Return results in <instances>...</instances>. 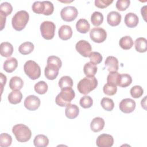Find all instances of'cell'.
I'll return each mask as SVG.
<instances>
[{
  "instance_id": "1",
  "label": "cell",
  "mask_w": 147,
  "mask_h": 147,
  "mask_svg": "<svg viewBox=\"0 0 147 147\" xmlns=\"http://www.w3.org/2000/svg\"><path fill=\"white\" fill-rule=\"evenodd\" d=\"M75 96V91L71 87L61 88V91L56 97V103L61 107L67 106L71 103L72 99H74Z\"/></svg>"
},
{
  "instance_id": "2",
  "label": "cell",
  "mask_w": 147,
  "mask_h": 147,
  "mask_svg": "<svg viewBox=\"0 0 147 147\" xmlns=\"http://www.w3.org/2000/svg\"><path fill=\"white\" fill-rule=\"evenodd\" d=\"M12 132L16 140L20 142H27L32 136V131L30 129L25 125L21 123L14 125L12 128Z\"/></svg>"
},
{
  "instance_id": "3",
  "label": "cell",
  "mask_w": 147,
  "mask_h": 147,
  "mask_svg": "<svg viewBox=\"0 0 147 147\" xmlns=\"http://www.w3.org/2000/svg\"><path fill=\"white\" fill-rule=\"evenodd\" d=\"M97 86L98 80L95 77L86 76L79 82L77 88L80 93L86 95L94 90Z\"/></svg>"
},
{
  "instance_id": "4",
  "label": "cell",
  "mask_w": 147,
  "mask_h": 147,
  "mask_svg": "<svg viewBox=\"0 0 147 147\" xmlns=\"http://www.w3.org/2000/svg\"><path fill=\"white\" fill-rule=\"evenodd\" d=\"M29 18V16L26 11L20 10L17 11L11 20L13 28L17 31L22 30L26 26Z\"/></svg>"
},
{
  "instance_id": "5",
  "label": "cell",
  "mask_w": 147,
  "mask_h": 147,
  "mask_svg": "<svg viewBox=\"0 0 147 147\" xmlns=\"http://www.w3.org/2000/svg\"><path fill=\"white\" fill-rule=\"evenodd\" d=\"M24 70L25 74L32 80H36L41 75V69L37 63L33 60H28L24 64Z\"/></svg>"
},
{
  "instance_id": "6",
  "label": "cell",
  "mask_w": 147,
  "mask_h": 147,
  "mask_svg": "<svg viewBox=\"0 0 147 147\" xmlns=\"http://www.w3.org/2000/svg\"><path fill=\"white\" fill-rule=\"evenodd\" d=\"M55 24L49 21L42 22L40 25V31L42 37L46 40H51L53 38L55 32Z\"/></svg>"
},
{
  "instance_id": "7",
  "label": "cell",
  "mask_w": 147,
  "mask_h": 147,
  "mask_svg": "<svg viewBox=\"0 0 147 147\" xmlns=\"http://www.w3.org/2000/svg\"><path fill=\"white\" fill-rule=\"evenodd\" d=\"M78 11L76 8L72 6H66L61 10L60 16L63 20L66 22L74 21L78 16Z\"/></svg>"
},
{
  "instance_id": "8",
  "label": "cell",
  "mask_w": 147,
  "mask_h": 147,
  "mask_svg": "<svg viewBox=\"0 0 147 147\" xmlns=\"http://www.w3.org/2000/svg\"><path fill=\"white\" fill-rule=\"evenodd\" d=\"M90 38L95 42H103L107 37V33L106 30L100 27L93 28L90 32Z\"/></svg>"
},
{
  "instance_id": "9",
  "label": "cell",
  "mask_w": 147,
  "mask_h": 147,
  "mask_svg": "<svg viewBox=\"0 0 147 147\" xmlns=\"http://www.w3.org/2000/svg\"><path fill=\"white\" fill-rule=\"evenodd\" d=\"M76 50L83 57H89L92 51L91 44L87 41L81 40L79 41L75 45Z\"/></svg>"
},
{
  "instance_id": "10",
  "label": "cell",
  "mask_w": 147,
  "mask_h": 147,
  "mask_svg": "<svg viewBox=\"0 0 147 147\" xmlns=\"http://www.w3.org/2000/svg\"><path fill=\"white\" fill-rule=\"evenodd\" d=\"M60 67L56 64L51 63H47L44 69V74L46 78L49 80H54L59 74Z\"/></svg>"
},
{
  "instance_id": "11",
  "label": "cell",
  "mask_w": 147,
  "mask_h": 147,
  "mask_svg": "<svg viewBox=\"0 0 147 147\" xmlns=\"http://www.w3.org/2000/svg\"><path fill=\"white\" fill-rule=\"evenodd\" d=\"M40 99L34 95L28 96L24 100L25 107L30 111L37 110L40 105Z\"/></svg>"
},
{
  "instance_id": "12",
  "label": "cell",
  "mask_w": 147,
  "mask_h": 147,
  "mask_svg": "<svg viewBox=\"0 0 147 147\" xmlns=\"http://www.w3.org/2000/svg\"><path fill=\"white\" fill-rule=\"evenodd\" d=\"M119 107L122 112L124 113H130L135 110L136 102L132 99L125 98L121 101Z\"/></svg>"
},
{
  "instance_id": "13",
  "label": "cell",
  "mask_w": 147,
  "mask_h": 147,
  "mask_svg": "<svg viewBox=\"0 0 147 147\" xmlns=\"http://www.w3.org/2000/svg\"><path fill=\"white\" fill-rule=\"evenodd\" d=\"M96 144L98 147H111L114 144V138L110 134H102L98 137Z\"/></svg>"
},
{
  "instance_id": "14",
  "label": "cell",
  "mask_w": 147,
  "mask_h": 147,
  "mask_svg": "<svg viewBox=\"0 0 147 147\" xmlns=\"http://www.w3.org/2000/svg\"><path fill=\"white\" fill-rule=\"evenodd\" d=\"M105 65L108 71L117 72L118 69V60L114 56H108L105 61Z\"/></svg>"
},
{
  "instance_id": "15",
  "label": "cell",
  "mask_w": 147,
  "mask_h": 147,
  "mask_svg": "<svg viewBox=\"0 0 147 147\" xmlns=\"http://www.w3.org/2000/svg\"><path fill=\"white\" fill-rule=\"evenodd\" d=\"M107 21L111 26H117L121 21V15L117 11H112L107 14Z\"/></svg>"
},
{
  "instance_id": "16",
  "label": "cell",
  "mask_w": 147,
  "mask_h": 147,
  "mask_svg": "<svg viewBox=\"0 0 147 147\" xmlns=\"http://www.w3.org/2000/svg\"><path fill=\"white\" fill-rule=\"evenodd\" d=\"M124 21L127 27L134 28L138 25L139 19L136 14L133 13H128L125 16Z\"/></svg>"
},
{
  "instance_id": "17",
  "label": "cell",
  "mask_w": 147,
  "mask_h": 147,
  "mask_svg": "<svg viewBox=\"0 0 147 147\" xmlns=\"http://www.w3.org/2000/svg\"><path fill=\"white\" fill-rule=\"evenodd\" d=\"M59 37L63 40H67L72 36V30L70 26L64 25L59 29L58 32Z\"/></svg>"
},
{
  "instance_id": "18",
  "label": "cell",
  "mask_w": 147,
  "mask_h": 147,
  "mask_svg": "<svg viewBox=\"0 0 147 147\" xmlns=\"http://www.w3.org/2000/svg\"><path fill=\"white\" fill-rule=\"evenodd\" d=\"M105 126V121L101 117H95L91 122L90 128L94 132L101 131Z\"/></svg>"
},
{
  "instance_id": "19",
  "label": "cell",
  "mask_w": 147,
  "mask_h": 147,
  "mask_svg": "<svg viewBox=\"0 0 147 147\" xmlns=\"http://www.w3.org/2000/svg\"><path fill=\"white\" fill-rule=\"evenodd\" d=\"M79 113V109L78 106L74 104H69L66 106L65 110V116L69 119H74L78 117Z\"/></svg>"
},
{
  "instance_id": "20",
  "label": "cell",
  "mask_w": 147,
  "mask_h": 147,
  "mask_svg": "<svg viewBox=\"0 0 147 147\" xmlns=\"http://www.w3.org/2000/svg\"><path fill=\"white\" fill-rule=\"evenodd\" d=\"M17 65V60L15 57H9L4 62L3 69L8 73H11L16 69Z\"/></svg>"
},
{
  "instance_id": "21",
  "label": "cell",
  "mask_w": 147,
  "mask_h": 147,
  "mask_svg": "<svg viewBox=\"0 0 147 147\" xmlns=\"http://www.w3.org/2000/svg\"><path fill=\"white\" fill-rule=\"evenodd\" d=\"M13 52V47L9 42H3L0 45L1 55L3 57H10Z\"/></svg>"
},
{
  "instance_id": "22",
  "label": "cell",
  "mask_w": 147,
  "mask_h": 147,
  "mask_svg": "<svg viewBox=\"0 0 147 147\" xmlns=\"http://www.w3.org/2000/svg\"><path fill=\"white\" fill-rule=\"evenodd\" d=\"M76 28L79 32L81 33H86L89 31L90 25L87 20L84 18H81L77 21L76 24Z\"/></svg>"
},
{
  "instance_id": "23",
  "label": "cell",
  "mask_w": 147,
  "mask_h": 147,
  "mask_svg": "<svg viewBox=\"0 0 147 147\" xmlns=\"http://www.w3.org/2000/svg\"><path fill=\"white\" fill-rule=\"evenodd\" d=\"M24 85L22 79L18 76L12 77L9 81V87L12 90H20Z\"/></svg>"
},
{
  "instance_id": "24",
  "label": "cell",
  "mask_w": 147,
  "mask_h": 147,
  "mask_svg": "<svg viewBox=\"0 0 147 147\" xmlns=\"http://www.w3.org/2000/svg\"><path fill=\"white\" fill-rule=\"evenodd\" d=\"M135 49L137 52L143 53L147 49V40L144 37L137 38L135 41Z\"/></svg>"
},
{
  "instance_id": "25",
  "label": "cell",
  "mask_w": 147,
  "mask_h": 147,
  "mask_svg": "<svg viewBox=\"0 0 147 147\" xmlns=\"http://www.w3.org/2000/svg\"><path fill=\"white\" fill-rule=\"evenodd\" d=\"M22 98V94L20 90H13L8 95V100L11 104L19 103Z\"/></svg>"
},
{
  "instance_id": "26",
  "label": "cell",
  "mask_w": 147,
  "mask_h": 147,
  "mask_svg": "<svg viewBox=\"0 0 147 147\" xmlns=\"http://www.w3.org/2000/svg\"><path fill=\"white\" fill-rule=\"evenodd\" d=\"M97 67L96 65L88 62L85 64L83 67V71L87 77H93L97 72Z\"/></svg>"
},
{
  "instance_id": "27",
  "label": "cell",
  "mask_w": 147,
  "mask_h": 147,
  "mask_svg": "<svg viewBox=\"0 0 147 147\" xmlns=\"http://www.w3.org/2000/svg\"><path fill=\"white\" fill-rule=\"evenodd\" d=\"M33 143L36 147H45L49 144V140L46 136L38 134L34 137Z\"/></svg>"
},
{
  "instance_id": "28",
  "label": "cell",
  "mask_w": 147,
  "mask_h": 147,
  "mask_svg": "<svg viewBox=\"0 0 147 147\" xmlns=\"http://www.w3.org/2000/svg\"><path fill=\"white\" fill-rule=\"evenodd\" d=\"M119 46L125 50L130 49L133 45V41L132 38L129 36H125L121 38L119 41Z\"/></svg>"
},
{
  "instance_id": "29",
  "label": "cell",
  "mask_w": 147,
  "mask_h": 147,
  "mask_svg": "<svg viewBox=\"0 0 147 147\" xmlns=\"http://www.w3.org/2000/svg\"><path fill=\"white\" fill-rule=\"evenodd\" d=\"M34 46L32 42H25L20 45L18 48V51L22 55H28L32 52L34 49Z\"/></svg>"
},
{
  "instance_id": "30",
  "label": "cell",
  "mask_w": 147,
  "mask_h": 147,
  "mask_svg": "<svg viewBox=\"0 0 147 147\" xmlns=\"http://www.w3.org/2000/svg\"><path fill=\"white\" fill-rule=\"evenodd\" d=\"M132 82L131 76L127 74H122L120 75V78L118 86L121 87H126L129 86Z\"/></svg>"
},
{
  "instance_id": "31",
  "label": "cell",
  "mask_w": 147,
  "mask_h": 147,
  "mask_svg": "<svg viewBox=\"0 0 147 147\" xmlns=\"http://www.w3.org/2000/svg\"><path fill=\"white\" fill-rule=\"evenodd\" d=\"M91 21L94 26H99L103 21V16L99 11H94L91 16Z\"/></svg>"
},
{
  "instance_id": "32",
  "label": "cell",
  "mask_w": 147,
  "mask_h": 147,
  "mask_svg": "<svg viewBox=\"0 0 147 147\" xmlns=\"http://www.w3.org/2000/svg\"><path fill=\"white\" fill-rule=\"evenodd\" d=\"M73 86V80L68 76H62L59 81V86L61 89L65 87H71Z\"/></svg>"
},
{
  "instance_id": "33",
  "label": "cell",
  "mask_w": 147,
  "mask_h": 147,
  "mask_svg": "<svg viewBox=\"0 0 147 147\" xmlns=\"http://www.w3.org/2000/svg\"><path fill=\"white\" fill-rule=\"evenodd\" d=\"M120 75L117 71L111 72L108 75L107 78V83L117 86L120 78Z\"/></svg>"
},
{
  "instance_id": "34",
  "label": "cell",
  "mask_w": 147,
  "mask_h": 147,
  "mask_svg": "<svg viewBox=\"0 0 147 147\" xmlns=\"http://www.w3.org/2000/svg\"><path fill=\"white\" fill-rule=\"evenodd\" d=\"M12 142L11 136L7 133H1L0 135V146L7 147L10 146Z\"/></svg>"
},
{
  "instance_id": "35",
  "label": "cell",
  "mask_w": 147,
  "mask_h": 147,
  "mask_svg": "<svg viewBox=\"0 0 147 147\" xmlns=\"http://www.w3.org/2000/svg\"><path fill=\"white\" fill-rule=\"evenodd\" d=\"M100 105L105 110L109 111L113 110L114 107V103L113 99L109 98H103L101 100Z\"/></svg>"
},
{
  "instance_id": "36",
  "label": "cell",
  "mask_w": 147,
  "mask_h": 147,
  "mask_svg": "<svg viewBox=\"0 0 147 147\" xmlns=\"http://www.w3.org/2000/svg\"><path fill=\"white\" fill-rule=\"evenodd\" d=\"M48 85L44 81H40L36 83L34 88L35 91L39 94H44L48 90Z\"/></svg>"
},
{
  "instance_id": "37",
  "label": "cell",
  "mask_w": 147,
  "mask_h": 147,
  "mask_svg": "<svg viewBox=\"0 0 147 147\" xmlns=\"http://www.w3.org/2000/svg\"><path fill=\"white\" fill-rule=\"evenodd\" d=\"M45 3L44 1H36L34 2L32 6V10L33 12L37 14H42L45 11Z\"/></svg>"
},
{
  "instance_id": "38",
  "label": "cell",
  "mask_w": 147,
  "mask_h": 147,
  "mask_svg": "<svg viewBox=\"0 0 147 147\" xmlns=\"http://www.w3.org/2000/svg\"><path fill=\"white\" fill-rule=\"evenodd\" d=\"M80 105L84 109H88L91 107L93 104V100L91 96L85 95L80 99Z\"/></svg>"
},
{
  "instance_id": "39",
  "label": "cell",
  "mask_w": 147,
  "mask_h": 147,
  "mask_svg": "<svg viewBox=\"0 0 147 147\" xmlns=\"http://www.w3.org/2000/svg\"><path fill=\"white\" fill-rule=\"evenodd\" d=\"M90 62L94 65H97L101 63L103 57L101 54L97 52H92L89 56Z\"/></svg>"
},
{
  "instance_id": "40",
  "label": "cell",
  "mask_w": 147,
  "mask_h": 147,
  "mask_svg": "<svg viewBox=\"0 0 147 147\" xmlns=\"http://www.w3.org/2000/svg\"><path fill=\"white\" fill-rule=\"evenodd\" d=\"M103 91L105 94L111 96L114 95L117 92V87L116 86L107 83L104 85L103 88Z\"/></svg>"
},
{
  "instance_id": "41",
  "label": "cell",
  "mask_w": 147,
  "mask_h": 147,
  "mask_svg": "<svg viewBox=\"0 0 147 147\" xmlns=\"http://www.w3.org/2000/svg\"><path fill=\"white\" fill-rule=\"evenodd\" d=\"M130 95L134 98H138L141 97L143 93L144 90L140 86H134L130 89Z\"/></svg>"
},
{
  "instance_id": "42",
  "label": "cell",
  "mask_w": 147,
  "mask_h": 147,
  "mask_svg": "<svg viewBox=\"0 0 147 147\" xmlns=\"http://www.w3.org/2000/svg\"><path fill=\"white\" fill-rule=\"evenodd\" d=\"M12 11H13V7L10 3L7 2H5L1 4L0 11L3 13L6 16L10 15Z\"/></svg>"
},
{
  "instance_id": "43",
  "label": "cell",
  "mask_w": 147,
  "mask_h": 147,
  "mask_svg": "<svg viewBox=\"0 0 147 147\" xmlns=\"http://www.w3.org/2000/svg\"><path fill=\"white\" fill-rule=\"evenodd\" d=\"M130 1L129 0H118L116 2V8L119 11H125L129 6Z\"/></svg>"
},
{
  "instance_id": "44",
  "label": "cell",
  "mask_w": 147,
  "mask_h": 147,
  "mask_svg": "<svg viewBox=\"0 0 147 147\" xmlns=\"http://www.w3.org/2000/svg\"><path fill=\"white\" fill-rule=\"evenodd\" d=\"M95 5L100 9H104L109 6L111 3L113 2V0H95Z\"/></svg>"
},
{
  "instance_id": "45",
  "label": "cell",
  "mask_w": 147,
  "mask_h": 147,
  "mask_svg": "<svg viewBox=\"0 0 147 147\" xmlns=\"http://www.w3.org/2000/svg\"><path fill=\"white\" fill-rule=\"evenodd\" d=\"M44 2L45 3V11L43 14L45 16H49L52 14L54 11V6L53 3L51 2L48 1H44Z\"/></svg>"
},
{
  "instance_id": "46",
  "label": "cell",
  "mask_w": 147,
  "mask_h": 147,
  "mask_svg": "<svg viewBox=\"0 0 147 147\" xmlns=\"http://www.w3.org/2000/svg\"><path fill=\"white\" fill-rule=\"evenodd\" d=\"M6 16L3 13L0 11V18H1V30H2L5 25V23H6Z\"/></svg>"
},
{
  "instance_id": "47",
  "label": "cell",
  "mask_w": 147,
  "mask_h": 147,
  "mask_svg": "<svg viewBox=\"0 0 147 147\" xmlns=\"http://www.w3.org/2000/svg\"><path fill=\"white\" fill-rule=\"evenodd\" d=\"M7 78L6 76L3 74V73H1V94L2 93L3 91V86L5 85L6 83Z\"/></svg>"
},
{
  "instance_id": "48",
  "label": "cell",
  "mask_w": 147,
  "mask_h": 147,
  "mask_svg": "<svg viewBox=\"0 0 147 147\" xmlns=\"http://www.w3.org/2000/svg\"><path fill=\"white\" fill-rule=\"evenodd\" d=\"M146 6H144L141 8V13L142 16L143 17L145 21H146Z\"/></svg>"
}]
</instances>
